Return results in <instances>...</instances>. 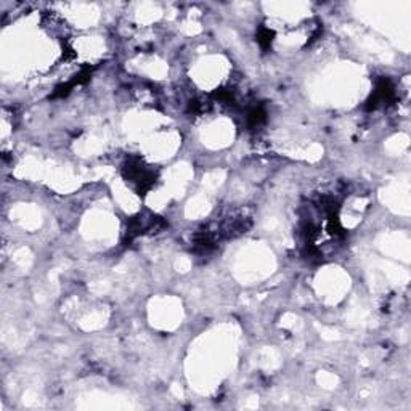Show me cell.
Segmentation results:
<instances>
[{
  "mask_svg": "<svg viewBox=\"0 0 411 411\" xmlns=\"http://www.w3.org/2000/svg\"><path fill=\"white\" fill-rule=\"evenodd\" d=\"M273 37H275V31H273V29H270V27H260L259 32H257L259 45L262 47L264 50H268V48L272 47Z\"/></svg>",
  "mask_w": 411,
  "mask_h": 411,
  "instance_id": "obj_2",
  "label": "cell"
},
{
  "mask_svg": "<svg viewBox=\"0 0 411 411\" xmlns=\"http://www.w3.org/2000/svg\"><path fill=\"white\" fill-rule=\"evenodd\" d=\"M265 111L264 108H260V106H256V108H252L248 116H246V122H248L249 127H259L260 124H264L265 122Z\"/></svg>",
  "mask_w": 411,
  "mask_h": 411,
  "instance_id": "obj_1",
  "label": "cell"
}]
</instances>
